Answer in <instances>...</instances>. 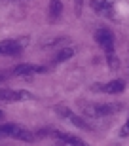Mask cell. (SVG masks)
Returning a JSON list of instances; mask_svg holds the SVG:
<instances>
[{
	"label": "cell",
	"mask_w": 129,
	"mask_h": 146,
	"mask_svg": "<svg viewBox=\"0 0 129 146\" xmlns=\"http://www.w3.org/2000/svg\"><path fill=\"white\" fill-rule=\"evenodd\" d=\"M0 137H2V133H0Z\"/></svg>",
	"instance_id": "17"
},
{
	"label": "cell",
	"mask_w": 129,
	"mask_h": 146,
	"mask_svg": "<svg viewBox=\"0 0 129 146\" xmlns=\"http://www.w3.org/2000/svg\"><path fill=\"white\" fill-rule=\"evenodd\" d=\"M27 38H17V40H2L0 42V55H19L21 49L27 46Z\"/></svg>",
	"instance_id": "4"
},
{
	"label": "cell",
	"mask_w": 129,
	"mask_h": 146,
	"mask_svg": "<svg viewBox=\"0 0 129 146\" xmlns=\"http://www.w3.org/2000/svg\"><path fill=\"white\" fill-rule=\"evenodd\" d=\"M38 72H46V68L38 65H31V63H23V65H17L13 68L15 76H32V74H38Z\"/></svg>",
	"instance_id": "10"
},
{
	"label": "cell",
	"mask_w": 129,
	"mask_h": 146,
	"mask_svg": "<svg viewBox=\"0 0 129 146\" xmlns=\"http://www.w3.org/2000/svg\"><path fill=\"white\" fill-rule=\"evenodd\" d=\"M61 11H63L61 0H49V17L51 19H57L61 15Z\"/></svg>",
	"instance_id": "12"
},
{
	"label": "cell",
	"mask_w": 129,
	"mask_h": 146,
	"mask_svg": "<svg viewBox=\"0 0 129 146\" xmlns=\"http://www.w3.org/2000/svg\"><path fill=\"white\" fill-rule=\"evenodd\" d=\"M122 137H127L129 135V116H127V121H125V125L122 127V133H120Z\"/></svg>",
	"instance_id": "13"
},
{
	"label": "cell",
	"mask_w": 129,
	"mask_h": 146,
	"mask_svg": "<svg viewBox=\"0 0 129 146\" xmlns=\"http://www.w3.org/2000/svg\"><path fill=\"white\" fill-rule=\"evenodd\" d=\"M2 118H4V112H2V110H0V119H2Z\"/></svg>",
	"instance_id": "15"
},
{
	"label": "cell",
	"mask_w": 129,
	"mask_h": 146,
	"mask_svg": "<svg viewBox=\"0 0 129 146\" xmlns=\"http://www.w3.org/2000/svg\"><path fill=\"white\" fill-rule=\"evenodd\" d=\"M0 133H2V137H13V139H19L23 142H34V135L31 131L23 129L21 125H17V123L0 125Z\"/></svg>",
	"instance_id": "1"
},
{
	"label": "cell",
	"mask_w": 129,
	"mask_h": 146,
	"mask_svg": "<svg viewBox=\"0 0 129 146\" xmlns=\"http://www.w3.org/2000/svg\"><path fill=\"white\" fill-rule=\"evenodd\" d=\"M124 104L120 103H108V104H89V106H86V110L84 112L89 114V116H95V118H102V116H110V114H116L120 112V108H122Z\"/></svg>",
	"instance_id": "2"
},
{
	"label": "cell",
	"mask_w": 129,
	"mask_h": 146,
	"mask_svg": "<svg viewBox=\"0 0 129 146\" xmlns=\"http://www.w3.org/2000/svg\"><path fill=\"white\" fill-rule=\"evenodd\" d=\"M32 95L29 91L15 89H0V103H17V101H31Z\"/></svg>",
	"instance_id": "7"
},
{
	"label": "cell",
	"mask_w": 129,
	"mask_h": 146,
	"mask_svg": "<svg viewBox=\"0 0 129 146\" xmlns=\"http://www.w3.org/2000/svg\"><path fill=\"white\" fill-rule=\"evenodd\" d=\"M93 89H95V91L112 93V95H116V93H122L125 89V82L124 80H110L108 84H95Z\"/></svg>",
	"instance_id": "8"
},
{
	"label": "cell",
	"mask_w": 129,
	"mask_h": 146,
	"mask_svg": "<svg viewBox=\"0 0 129 146\" xmlns=\"http://www.w3.org/2000/svg\"><path fill=\"white\" fill-rule=\"evenodd\" d=\"M55 112L59 114L61 118H64V119H68L70 123L72 125H76V127H80V129H89V125L86 123V119L84 118H80V116H76L74 112H72V110L70 108H66V106H63V104H57V106H55Z\"/></svg>",
	"instance_id": "6"
},
{
	"label": "cell",
	"mask_w": 129,
	"mask_h": 146,
	"mask_svg": "<svg viewBox=\"0 0 129 146\" xmlns=\"http://www.w3.org/2000/svg\"><path fill=\"white\" fill-rule=\"evenodd\" d=\"M72 55H74V48H63V49H59V51H57V55L53 57V61H51V63H63V61L70 59Z\"/></svg>",
	"instance_id": "11"
},
{
	"label": "cell",
	"mask_w": 129,
	"mask_h": 146,
	"mask_svg": "<svg viewBox=\"0 0 129 146\" xmlns=\"http://www.w3.org/2000/svg\"><path fill=\"white\" fill-rule=\"evenodd\" d=\"M0 80H2V74H0Z\"/></svg>",
	"instance_id": "16"
},
{
	"label": "cell",
	"mask_w": 129,
	"mask_h": 146,
	"mask_svg": "<svg viewBox=\"0 0 129 146\" xmlns=\"http://www.w3.org/2000/svg\"><path fill=\"white\" fill-rule=\"evenodd\" d=\"M91 8L99 15H104V17L114 15V4L110 0H91Z\"/></svg>",
	"instance_id": "9"
},
{
	"label": "cell",
	"mask_w": 129,
	"mask_h": 146,
	"mask_svg": "<svg viewBox=\"0 0 129 146\" xmlns=\"http://www.w3.org/2000/svg\"><path fill=\"white\" fill-rule=\"evenodd\" d=\"M95 42L99 46H102V49L106 51V55L114 53V34L108 31V29H97L95 31Z\"/></svg>",
	"instance_id": "5"
},
{
	"label": "cell",
	"mask_w": 129,
	"mask_h": 146,
	"mask_svg": "<svg viewBox=\"0 0 129 146\" xmlns=\"http://www.w3.org/2000/svg\"><path fill=\"white\" fill-rule=\"evenodd\" d=\"M48 135L51 139H57L61 144H74V146H82L84 141L80 137H74V135H68V133H61V131H55V129H40L38 131V137H44Z\"/></svg>",
	"instance_id": "3"
},
{
	"label": "cell",
	"mask_w": 129,
	"mask_h": 146,
	"mask_svg": "<svg viewBox=\"0 0 129 146\" xmlns=\"http://www.w3.org/2000/svg\"><path fill=\"white\" fill-rule=\"evenodd\" d=\"M82 4H84V0H76V11L80 13V10H82Z\"/></svg>",
	"instance_id": "14"
}]
</instances>
